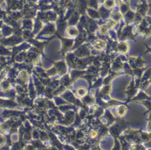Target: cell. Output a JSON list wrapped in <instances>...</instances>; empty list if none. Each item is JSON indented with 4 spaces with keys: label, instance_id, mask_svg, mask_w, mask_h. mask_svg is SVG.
<instances>
[{
    "label": "cell",
    "instance_id": "cell-6",
    "mask_svg": "<svg viewBox=\"0 0 151 150\" xmlns=\"http://www.w3.org/2000/svg\"><path fill=\"white\" fill-rule=\"evenodd\" d=\"M140 134L142 142H147L149 141L150 140H151L149 133H147V132H143L142 129H140Z\"/></svg>",
    "mask_w": 151,
    "mask_h": 150
},
{
    "label": "cell",
    "instance_id": "cell-7",
    "mask_svg": "<svg viewBox=\"0 0 151 150\" xmlns=\"http://www.w3.org/2000/svg\"><path fill=\"white\" fill-rule=\"evenodd\" d=\"M135 102H136L137 103L142 104V105L145 106V107L147 108L148 111L145 113V114L151 112V100H142V101H135Z\"/></svg>",
    "mask_w": 151,
    "mask_h": 150
},
{
    "label": "cell",
    "instance_id": "cell-11",
    "mask_svg": "<svg viewBox=\"0 0 151 150\" xmlns=\"http://www.w3.org/2000/svg\"><path fill=\"white\" fill-rule=\"evenodd\" d=\"M149 81H150V84L151 83V77H150V79H149Z\"/></svg>",
    "mask_w": 151,
    "mask_h": 150
},
{
    "label": "cell",
    "instance_id": "cell-10",
    "mask_svg": "<svg viewBox=\"0 0 151 150\" xmlns=\"http://www.w3.org/2000/svg\"><path fill=\"white\" fill-rule=\"evenodd\" d=\"M148 127H149L150 131L151 132V122H149V124H148Z\"/></svg>",
    "mask_w": 151,
    "mask_h": 150
},
{
    "label": "cell",
    "instance_id": "cell-9",
    "mask_svg": "<svg viewBox=\"0 0 151 150\" xmlns=\"http://www.w3.org/2000/svg\"><path fill=\"white\" fill-rule=\"evenodd\" d=\"M150 84V83L149 80H146V81H144V82L141 83L140 87H139V89L144 91L145 89H147L149 87Z\"/></svg>",
    "mask_w": 151,
    "mask_h": 150
},
{
    "label": "cell",
    "instance_id": "cell-3",
    "mask_svg": "<svg viewBox=\"0 0 151 150\" xmlns=\"http://www.w3.org/2000/svg\"><path fill=\"white\" fill-rule=\"evenodd\" d=\"M94 48L98 50H102L106 47V43L104 41L98 40L96 41L93 44Z\"/></svg>",
    "mask_w": 151,
    "mask_h": 150
},
{
    "label": "cell",
    "instance_id": "cell-4",
    "mask_svg": "<svg viewBox=\"0 0 151 150\" xmlns=\"http://www.w3.org/2000/svg\"><path fill=\"white\" fill-rule=\"evenodd\" d=\"M148 68H137L134 70V76H136L137 77L141 78L143 74L144 71Z\"/></svg>",
    "mask_w": 151,
    "mask_h": 150
},
{
    "label": "cell",
    "instance_id": "cell-1",
    "mask_svg": "<svg viewBox=\"0 0 151 150\" xmlns=\"http://www.w3.org/2000/svg\"><path fill=\"white\" fill-rule=\"evenodd\" d=\"M138 88L135 86V80L134 79V77H133L132 81L129 84V85L128 86L127 90V94L128 95V100L130 101L131 99L134 97L138 91Z\"/></svg>",
    "mask_w": 151,
    "mask_h": 150
},
{
    "label": "cell",
    "instance_id": "cell-2",
    "mask_svg": "<svg viewBox=\"0 0 151 150\" xmlns=\"http://www.w3.org/2000/svg\"><path fill=\"white\" fill-rule=\"evenodd\" d=\"M145 100H151V97L148 96L145 93L144 90H141L136 96L131 99L130 101L135 102V101H142Z\"/></svg>",
    "mask_w": 151,
    "mask_h": 150
},
{
    "label": "cell",
    "instance_id": "cell-8",
    "mask_svg": "<svg viewBox=\"0 0 151 150\" xmlns=\"http://www.w3.org/2000/svg\"><path fill=\"white\" fill-rule=\"evenodd\" d=\"M127 107L125 105H121L119 107L118 110V114L120 117H123L127 113Z\"/></svg>",
    "mask_w": 151,
    "mask_h": 150
},
{
    "label": "cell",
    "instance_id": "cell-5",
    "mask_svg": "<svg viewBox=\"0 0 151 150\" xmlns=\"http://www.w3.org/2000/svg\"><path fill=\"white\" fill-rule=\"evenodd\" d=\"M151 77V67L148 68L144 72L142 78H141V83L146 80H149Z\"/></svg>",
    "mask_w": 151,
    "mask_h": 150
}]
</instances>
